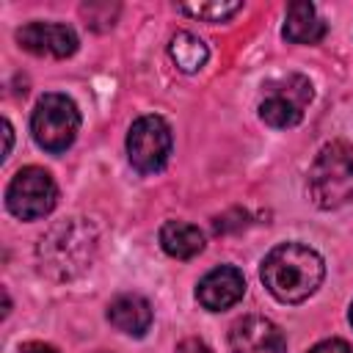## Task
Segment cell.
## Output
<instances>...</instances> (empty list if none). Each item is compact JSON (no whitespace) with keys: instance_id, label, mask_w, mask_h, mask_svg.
Returning <instances> with one entry per match:
<instances>
[{"instance_id":"cell-1","label":"cell","mask_w":353,"mask_h":353,"mask_svg":"<svg viewBox=\"0 0 353 353\" xmlns=\"http://www.w3.org/2000/svg\"><path fill=\"white\" fill-rule=\"evenodd\" d=\"M323 276L325 265L320 254L301 243H281L262 262V281L281 303L306 301L320 287Z\"/></svg>"},{"instance_id":"cell-2","label":"cell","mask_w":353,"mask_h":353,"mask_svg":"<svg viewBox=\"0 0 353 353\" xmlns=\"http://www.w3.org/2000/svg\"><path fill=\"white\" fill-rule=\"evenodd\" d=\"M94 251H97L94 229L77 218L52 226L39 243L41 268L58 279H72L80 270H85L88 262L94 259Z\"/></svg>"},{"instance_id":"cell-3","label":"cell","mask_w":353,"mask_h":353,"mask_svg":"<svg viewBox=\"0 0 353 353\" xmlns=\"http://www.w3.org/2000/svg\"><path fill=\"white\" fill-rule=\"evenodd\" d=\"M309 196L317 207L334 210L353 196V143L331 141L309 171Z\"/></svg>"},{"instance_id":"cell-4","label":"cell","mask_w":353,"mask_h":353,"mask_svg":"<svg viewBox=\"0 0 353 353\" xmlns=\"http://www.w3.org/2000/svg\"><path fill=\"white\" fill-rule=\"evenodd\" d=\"M80 130V110L66 94H44L30 116V132L36 143L52 154L66 152Z\"/></svg>"},{"instance_id":"cell-5","label":"cell","mask_w":353,"mask_h":353,"mask_svg":"<svg viewBox=\"0 0 353 353\" xmlns=\"http://www.w3.org/2000/svg\"><path fill=\"white\" fill-rule=\"evenodd\" d=\"M55 199H58L55 179L50 176V171L39 168V165L19 168L6 190V207L19 221L44 218L55 207Z\"/></svg>"},{"instance_id":"cell-6","label":"cell","mask_w":353,"mask_h":353,"mask_svg":"<svg viewBox=\"0 0 353 353\" xmlns=\"http://www.w3.org/2000/svg\"><path fill=\"white\" fill-rule=\"evenodd\" d=\"M312 102V83L303 74H287L265 85L259 102V116L270 127H295L303 119L306 105Z\"/></svg>"},{"instance_id":"cell-7","label":"cell","mask_w":353,"mask_h":353,"mask_svg":"<svg viewBox=\"0 0 353 353\" xmlns=\"http://www.w3.org/2000/svg\"><path fill=\"white\" fill-rule=\"evenodd\" d=\"M130 163L141 174H154L168 163L171 154V130L160 116H141L127 132Z\"/></svg>"},{"instance_id":"cell-8","label":"cell","mask_w":353,"mask_h":353,"mask_svg":"<svg viewBox=\"0 0 353 353\" xmlns=\"http://www.w3.org/2000/svg\"><path fill=\"white\" fill-rule=\"evenodd\" d=\"M229 350L232 353H287V339L273 320L251 314L232 325Z\"/></svg>"},{"instance_id":"cell-9","label":"cell","mask_w":353,"mask_h":353,"mask_svg":"<svg viewBox=\"0 0 353 353\" xmlns=\"http://www.w3.org/2000/svg\"><path fill=\"white\" fill-rule=\"evenodd\" d=\"M17 41L22 50L33 55H50V58H66L77 50L74 30L58 22H30L17 30Z\"/></svg>"},{"instance_id":"cell-10","label":"cell","mask_w":353,"mask_h":353,"mask_svg":"<svg viewBox=\"0 0 353 353\" xmlns=\"http://www.w3.org/2000/svg\"><path fill=\"white\" fill-rule=\"evenodd\" d=\"M243 292H245V279L232 265H221V268L210 270L196 287L199 303L210 312H223V309L234 306L243 298Z\"/></svg>"},{"instance_id":"cell-11","label":"cell","mask_w":353,"mask_h":353,"mask_svg":"<svg viewBox=\"0 0 353 353\" xmlns=\"http://www.w3.org/2000/svg\"><path fill=\"white\" fill-rule=\"evenodd\" d=\"M108 320L130 336H143L152 325V306L141 295H119L108 306Z\"/></svg>"},{"instance_id":"cell-12","label":"cell","mask_w":353,"mask_h":353,"mask_svg":"<svg viewBox=\"0 0 353 353\" xmlns=\"http://www.w3.org/2000/svg\"><path fill=\"white\" fill-rule=\"evenodd\" d=\"M325 36V22L317 17L314 6L306 0H295L287 6L284 39L292 44H317Z\"/></svg>"},{"instance_id":"cell-13","label":"cell","mask_w":353,"mask_h":353,"mask_svg":"<svg viewBox=\"0 0 353 353\" xmlns=\"http://www.w3.org/2000/svg\"><path fill=\"white\" fill-rule=\"evenodd\" d=\"M160 245L168 256L174 259H190L196 254H201L204 248V234L199 232V226L185 223V221H168L160 229Z\"/></svg>"},{"instance_id":"cell-14","label":"cell","mask_w":353,"mask_h":353,"mask_svg":"<svg viewBox=\"0 0 353 353\" xmlns=\"http://www.w3.org/2000/svg\"><path fill=\"white\" fill-rule=\"evenodd\" d=\"M168 52H171L174 63H176L182 72H196V69H201V66L207 63V55H210V52H207V44H204L199 36L188 33V30H182V33H176V36L171 39Z\"/></svg>"},{"instance_id":"cell-15","label":"cell","mask_w":353,"mask_h":353,"mask_svg":"<svg viewBox=\"0 0 353 353\" xmlns=\"http://www.w3.org/2000/svg\"><path fill=\"white\" fill-rule=\"evenodd\" d=\"M243 8V3H223V0H212V3H182L179 11L204 19V22H223L232 14H237Z\"/></svg>"},{"instance_id":"cell-16","label":"cell","mask_w":353,"mask_h":353,"mask_svg":"<svg viewBox=\"0 0 353 353\" xmlns=\"http://www.w3.org/2000/svg\"><path fill=\"white\" fill-rule=\"evenodd\" d=\"M309 353H353V350H350V345L342 342V339H325V342L314 345Z\"/></svg>"},{"instance_id":"cell-17","label":"cell","mask_w":353,"mask_h":353,"mask_svg":"<svg viewBox=\"0 0 353 353\" xmlns=\"http://www.w3.org/2000/svg\"><path fill=\"white\" fill-rule=\"evenodd\" d=\"M176 353H212V350L201 339H185V342H179Z\"/></svg>"},{"instance_id":"cell-18","label":"cell","mask_w":353,"mask_h":353,"mask_svg":"<svg viewBox=\"0 0 353 353\" xmlns=\"http://www.w3.org/2000/svg\"><path fill=\"white\" fill-rule=\"evenodd\" d=\"M22 353H58V350L44 342H28V345H22Z\"/></svg>"},{"instance_id":"cell-19","label":"cell","mask_w":353,"mask_h":353,"mask_svg":"<svg viewBox=\"0 0 353 353\" xmlns=\"http://www.w3.org/2000/svg\"><path fill=\"white\" fill-rule=\"evenodd\" d=\"M3 132H6V157H8V152H11V141H14V135H11V124H8V121H3Z\"/></svg>"},{"instance_id":"cell-20","label":"cell","mask_w":353,"mask_h":353,"mask_svg":"<svg viewBox=\"0 0 353 353\" xmlns=\"http://www.w3.org/2000/svg\"><path fill=\"white\" fill-rule=\"evenodd\" d=\"M350 323H353V306H350Z\"/></svg>"}]
</instances>
